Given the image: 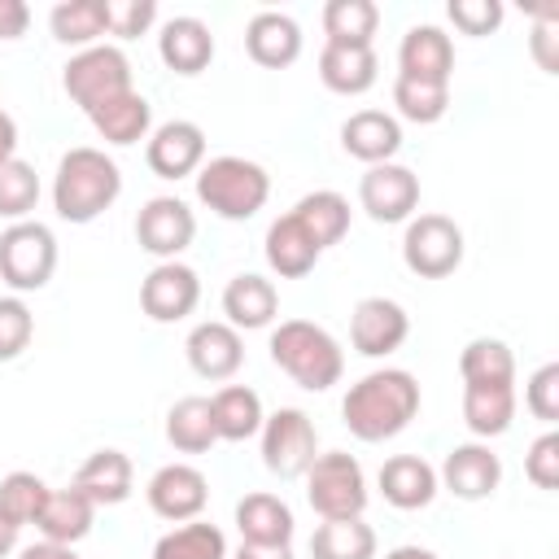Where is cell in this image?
Masks as SVG:
<instances>
[{"mask_svg":"<svg viewBox=\"0 0 559 559\" xmlns=\"http://www.w3.org/2000/svg\"><path fill=\"white\" fill-rule=\"evenodd\" d=\"M380 61L376 48H345V44H323L319 52V79L336 96H362L376 87Z\"/></svg>","mask_w":559,"mask_h":559,"instance_id":"obj_27","label":"cell"},{"mask_svg":"<svg viewBox=\"0 0 559 559\" xmlns=\"http://www.w3.org/2000/svg\"><path fill=\"white\" fill-rule=\"evenodd\" d=\"M197 301H201V280L179 258L175 262H157L140 284V306H144V314L153 323H179V319H188L197 310Z\"/></svg>","mask_w":559,"mask_h":559,"instance_id":"obj_12","label":"cell"},{"mask_svg":"<svg viewBox=\"0 0 559 559\" xmlns=\"http://www.w3.org/2000/svg\"><path fill=\"white\" fill-rule=\"evenodd\" d=\"M419 415V380L402 367L367 371L358 384H349L341 402V419L358 441H389Z\"/></svg>","mask_w":559,"mask_h":559,"instance_id":"obj_1","label":"cell"},{"mask_svg":"<svg viewBox=\"0 0 559 559\" xmlns=\"http://www.w3.org/2000/svg\"><path fill=\"white\" fill-rule=\"evenodd\" d=\"M524 476L537 489H559V432H542L524 454Z\"/></svg>","mask_w":559,"mask_h":559,"instance_id":"obj_45","label":"cell"},{"mask_svg":"<svg viewBox=\"0 0 559 559\" xmlns=\"http://www.w3.org/2000/svg\"><path fill=\"white\" fill-rule=\"evenodd\" d=\"M384 559H437V550H428V546H393Z\"/></svg>","mask_w":559,"mask_h":559,"instance_id":"obj_52","label":"cell"},{"mask_svg":"<svg viewBox=\"0 0 559 559\" xmlns=\"http://www.w3.org/2000/svg\"><path fill=\"white\" fill-rule=\"evenodd\" d=\"M306 498L319 520H354L367 511V476L362 463L345 450L314 454L306 467Z\"/></svg>","mask_w":559,"mask_h":559,"instance_id":"obj_5","label":"cell"},{"mask_svg":"<svg viewBox=\"0 0 559 559\" xmlns=\"http://www.w3.org/2000/svg\"><path fill=\"white\" fill-rule=\"evenodd\" d=\"M31 26L26 0H0V39H22Z\"/></svg>","mask_w":559,"mask_h":559,"instance_id":"obj_48","label":"cell"},{"mask_svg":"<svg viewBox=\"0 0 559 559\" xmlns=\"http://www.w3.org/2000/svg\"><path fill=\"white\" fill-rule=\"evenodd\" d=\"M153 559H227V537H223L218 524L188 520V524L157 537Z\"/></svg>","mask_w":559,"mask_h":559,"instance_id":"obj_38","label":"cell"},{"mask_svg":"<svg viewBox=\"0 0 559 559\" xmlns=\"http://www.w3.org/2000/svg\"><path fill=\"white\" fill-rule=\"evenodd\" d=\"M157 22V0H109V35L140 39Z\"/></svg>","mask_w":559,"mask_h":559,"instance_id":"obj_46","label":"cell"},{"mask_svg":"<svg viewBox=\"0 0 559 559\" xmlns=\"http://www.w3.org/2000/svg\"><path fill=\"white\" fill-rule=\"evenodd\" d=\"M92 520H96V502L87 493H79L74 485H66V489H52L48 493V502H44V511H39L35 524H39L44 542L74 546V542H83L92 533Z\"/></svg>","mask_w":559,"mask_h":559,"instance_id":"obj_28","label":"cell"},{"mask_svg":"<svg viewBox=\"0 0 559 559\" xmlns=\"http://www.w3.org/2000/svg\"><path fill=\"white\" fill-rule=\"evenodd\" d=\"M223 323H231L236 332H253V328H266L275 314H280V293L271 280L245 271V275H231L227 288H223Z\"/></svg>","mask_w":559,"mask_h":559,"instance_id":"obj_23","label":"cell"},{"mask_svg":"<svg viewBox=\"0 0 559 559\" xmlns=\"http://www.w3.org/2000/svg\"><path fill=\"white\" fill-rule=\"evenodd\" d=\"M122 197V170L105 148L79 144L57 162L52 175V210L66 223H92Z\"/></svg>","mask_w":559,"mask_h":559,"instance_id":"obj_2","label":"cell"},{"mask_svg":"<svg viewBox=\"0 0 559 559\" xmlns=\"http://www.w3.org/2000/svg\"><path fill=\"white\" fill-rule=\"evenodd\" d=\"M79 493H87L96 507H118V502H127L131 498V485H135V472H131V459L122 454V450H92L83 463H79V472H74V480H70Z\"/></svg>","mask_w":559,"mask_h":559,"instance_id":"obj_21","label":"cell"},{"mask_svg":"<svg viewBox=\"0 0 559 559\" xmlns=\"http://www.w3.org/2000/svg\"><path fill=\"white\" fill-rule=\"evenodd\" d=\"M266 197H271V175L249 157L227 153V157L201 162L197 170V201L227 223L253 218L266 205Z\"/></svg>","mask_w":559,"mask_h":559,"instance_id":"obj_4","label":"cell"},{"mask_svg":"<svg viewBox=\"0 0 559 559\" xmlns=\"http://www.w3.org/2000/svg\"><path fill=\"white\" fill-rule=\"evenodd\" d=\"M144 162L157 179H188L205 162V131L188 118H170L148 135Z\"/></svg>","mask_w":559,"mask_h":559,"instance_id":"obj_15","label":"cell"},{"mask_svg":"<svg viewBox=\"0 0 559 559\" xmlns=\"http://www.w3.org/2000/svg\"><path fill=\"white\" fill-rule=\"evenodd\" d=\"M35 201H39V175H35V166L22 162V157L4 162L0 166V218L22 223L35 210Z\"/></svg>","mask_w":559,"mask_h":559,"instance_id":"obj_41","label":"cell"},{"mask_svg":"<svg viewBox=\"0 0 559 559\" xmlns=\"http://www.w3.org/2000/svg\"><path fill=\"white\" fill-rule=\"evenodd\" d=\"M87 118H92V127H96L100 140H109V144H135V140H144L148 127H153V105L131 87V92H122V96L96 105Z\"/></svg>","mask_w":559,"mask_h":559,"instance_id":"obj_29","label":"cell"},{"mask_svg":"<svg viewBox=\"0 0 559 559\" xmlns=\"http://www.w3.org/2000/svg\"><path fill=\"white\" fill-rule=\"evenodd\" d=\"M515 419V384H463V424L476 437H502Z\"/></svg>","mask_w":559,"mask_h":559,"instance_id":"obj_30","label":"cell"},{"mask_svg":"<svg viewBox=\"0 0 559 559\" xmlns=\"http://www.w3.org/2000/svg\"><path fill=\"white\" fill-rule=\"evenodd\" d=\"M48 485L35 476V472H9L4 480H0V515L9 520V524H35L39 520V511H44V502H48Z\"/></svg>","mask_w":559,"mask_h":559,"instance_id":"obj_40","label":"cell"},{"mask_svg":"<svg viewBox=\"0 0 559 559\" xmlns=\"http://www.w3.org/2000/svg\"><path fill=\"white\" fill-rule=\"evenodd\" d=\"M411 336V314L393 297H362L349 314V345L362 358H384Z\"/></svg>","mask_w":559,"mask_h":559,"instance_id":"obj_14","label":"cell"},{"mask_svg":"<svg viewBox=\"0 0 559 559\" xmlns=\"http://www.w3.org/2000/svg\"><path fill=\"white\" fill-rule=\"evenodd\" d=\"M231 559H293V546H253V542H240V550Z\"/></svg>","mask_w":559,"mask_h":559,"instance_id":"obj_49","label":"cell"},{"mask_svg":"<svg viewBox=\"0 0 559 559\" xmlns=\"http://www.w3.org/2000/svg\"><path fill=\"white\" fill-rule=\"evenodd\" d=\"M236 528H240V542H253V546H288L293 542V507L275 493H245L236 502Z\"/></svg>","mask_w":559,"mask_h":559,"instance_id":"obj_26","label":"cell"},{"mask_svg":"<svg viewBox=\"0 0 559 559\" xmlns=\"http://www.w3.org/2000/svg\"><path fill=\"white\" fill-rule=\"evenodd\" d=\"M319 258H323V249L310 240V231H306L293 214H280V218L266 227V266H271L280 280H301V275H310Z\"/></svg>","mask_w":559,"mask_h":559,"instance_id":"obj_25","label":"cell"},{"mask_svg":"<svg viewBox=\"0 0 559 559\" xmlns=\"http://www.w3.org/2000/svg\"><path fill=\"white\" fill-rule=\"evenodd\" d=\"M524 406H528V415L542 419V424H555V419H559V362H546V367H537V371L528 376V384H524Z\"/></svg>","mask_w":559,"mask_h":559,"instance_id":"obj_43","label":"cell"},{"mask_svg":"<svg viewBox=\"0 0 559 559\" xmlns=\"http://www.w3.org/2000/svg\"><path fill=\"white\" fill-rule=\"evenodd\" d=\"M537 17H542V22L533 26V39H528V44H533L537 66H542L546 74H555V70H559V35H555V31H559V9H542Z\"/></svg>","mask_w":559,"mask_h":559,"instance_id":"obj_47","label":"cell"},{"mask_svg":"<svg viewBox=\"0 0 559 559\" xmlns=\"http://www.w3.org/2000/svg\"><path fill=\"white\" fill-rule=\"evenodd\" d=\"M245 52L266 70H284L301 57V26L280 9H262L245 26Z\"/></svg>","mask_w":559,"mask_h":559,"instance_id":"obj_20","label":"cell"},{"mask_svg":"<svg viewBox=\"0 0 559 559\" xmlns=\"http://www.w3.org/2000/svg\"><path fill=\"white\" fill-rule=\"evenodd\" d=\"M271 362L310 393H323L345 376V349L328 328L310 319H284L271 332Z\"/></svg>","mask_w":559,"mask_h":559,"instance_id":"obj_3","label":"cell"},{"mask_svg":"<svg viewBox=\"0 0 559 559\" xmlns=\"http://www.w3.org/2000/svg\"><path fill=\"white\" fill-rule=\"evenodd\" d=\"M463 384H515V354L498 336H476L459 354Z\"/></svg>","mask_w":559,"mask_h":559,"instance_id":"obj_37","label":"cell"},{"mask_svg":"<svg viewBox=\"0 0 559 559\" xmlns=\"http://www.w3.org/2000/svg\"><path fill=\"white\" fill-rule=\"evenodd\" d=\"M310 559H376V528L354 520H323L310 533Z\"/></svg>","mask_w":559,"mask_h":559,"instance_id":"obj_35","label":"cell"},{"mask_svg":"<svg viewBox=\"0 0 559 559\" xmlns=\"http://www.w3.org/2000/svg\"><path fill=\"white\" fill-rule=\"evenodd\" d=\"M402 262L419 280H445L463 262V227L445 214H419L406 223L402 236Z\"/></svg>","mask_w":559,"mask_h":559,"instance_id":"obj_8","label":"cell"},{"mask_svg":"<svg viewBox=\"0 0 559 559\" xmlns=\"http://www.w3.org/2000/svg\"><path fill=\"white\" fill-rule=\"evenodd\" d=\"M397 74L450 87V74H454V44H450V35L441 26H432V22L411 26L402 35V44H397Z\"/></svg>","mask_w":559,"mask_h":559,"instance_id":"obj_18","label":"cell"},{"mask_svg":"<svg viewBox=\"0 0 559 559\" xmlns=\"http://www.w3.org/2000/svg\"><path fill=\"white\" fill-rule=\"evenodd\" d=\"M341 148L367 166L393 162L402 148V122L384 109H358L341 122Z\"/></svg>","mask_w":559,"mask_h":559,"instance_id":"obj_19","label":"cell"},{"mask_svg":"<svg viewBox=\"0 0 559 559\" xmlns=\"http://www.w3.org/2000/svg\"><path fill=\"white\" fill-rule=\"evenodd\" d=\"M144 493H148L153 515H162V520H170V524H188V520H197V515L205 511V502H210V480H205V472L192 467V463H166V467L153 472V480H148Z\"/></svg>","mask_w":559,"mask_h":559,"instance_id":"obj_13","label":"cell"},{"mask_svg":"<svg viewBox=\"0 0 559 559\" xmlns=\"http://www.w3.org/2000/svg\"><path fill=\"white\" fill-rule=\"evenodd\" d=\"M183 354H188V367L201 376V380H231L240 367H245V341L231 323L223 319H205L188 332L183 341Z\"/></svg>","mask_w":559,"mask_h":559,"instance_id":"obj_16","label":"cell"},{"mask_svg":"<svg viewBox=\"0 0 559 559\" xmlns=\"http://www.w3.org/2000/svg\"><path fill=\"white\" fill-rule=\"evenodd\" d=\"M35 336V314L22 297H0V362L17 358Z\"/></svg>","mask_w":559,"mask_h":559,"instance_id":"obj_42","label":"cell"},{"mask_svg":"<svg viewBox=\"0 0 559 559\" xmlns=\"http://www.w3.org/2000/svg\"><path fill=\"white\" fill-rule=\"evenodd\" d=\"M57 271V236L44 223H9L0 231V280L13 293H39Z\"/></svg>","mask_w":559,"mask_h":559,"instance_id":"obj_7","label":"cell"},{"mask_svg":"<svg viewBox=\"0 0 559 559\" xmlns=\"http://www.w3.org/2000/svg\"><path fill=\"white\" fill-rule=\"evenodd\" d=\"M61 87H66V96H70L83 114H92L96 105H105V100L131 92V61H127V52L114 48V44H92V48H83V52H74V57L66 61Z\"/></svg>","mask_w":559,"mask_h":559,"instance_id":"obj_6","label":"cell"},{"mask_svg":"<svg viewBox=\"0 0 559 559\" xmlns=\"http://www.w3.org/2000/svg\"><path fill=\"white\" fill-rule=\"evenodd\" d=\"M197 236V214L188 210V201L179 197H153L144 201V210L135 214V240L144 253L175 262Z\"/></svg>","mask_w":559,"mask_h":559,"instance_id":"obj_11","label":"cell"},{"mask_svg":"<svg viewBox=\"0 0 559 559\" xmlns=\"http://www.w3.org/2000/svg\"><path fill=\"white\" fill-rule=\"evenodd\" d=\"M288 214L310 231V240H314L319 249H332V245L345 240V231H349V201H345L341 192H332V188L306 192Z\"/></svg>","mask_w":559,"mask_h":559,"instance_id":"obj_32","label":"cell"},{"mask_svg":"<svg viewBox=\"0 0 559 559\" xmlns=\"http://www.w3.org/2000/svg\"><path fill=\"white\" fill-rule=\"evenodd\" d=\"M13 546H17V524H9V520L0 515V559H4Z\"/></svg>","mask_w":559,"mask_h":559,"instance_id":"obj_53","label":"cell"},{"mask_svg":"<svg viewBox=\"0 0 559 559\" xmlns=\"http://www.w3.org/2000/svg\"><path fill=\"white\" fill-rule=\"evenodd\" d=\"M437 485H445L454 498L463 502H480L502 485V459L485 445V441H467L454 445L437 472Z\"/></svg>","mask_w":559,"mask_h":559,"instance_id":"obj_17","label":"cell"},{"mask_svg":"<svg viewBox=\"0 0 559 559\" xmlns=\"http://www.w3.org/2000/svg\"><path fill=\"white\" fill-rule=\"evenodd\" d=\"M376 26H380V9L371 0H328L323 4V35H328V44L371 48Z\"/></svg>","mask_w":559,"mask_h":559,"instance_id":"obj_36","label":"cell"},{"mask_svg":"<svg viewBox=\"0 0 559 559\" xmlns=\"http://www.w3.org/2000/svg\"><path fill=\"white\" fill-rule=\"evenodd\" d=\"M258 437H262V463L280 480L306 476V467L319 454V432H314L310 415L297 411V406H280L275 415H266Z\"/></svg>","mask_w":559,"mask_h":559,"instance_id":"obj_9","label":"cell"},{"mask_svg":"<svg viewBox=\"0 0 559 559\" xmlns=\"http://www.w3.org/2000/svg\"><path fill=\"white\" fill-rule=\"evenodd\" d=\"M358 205L376 223H406L419 205V175L397 162L367 166V175L358 179Z\"/></svg>","mask_w":559,"mask_h":559,"instance_id":"obj_10","label":"cell"},{"mask_svg":"<svg viewBox=\"0 0 559 559\" xmlns=\"http://www.w3.org/2000/svg\"><path fill=\"white\" fill-rule=\"evenodd\" d=\"M437 467L432 463H424L419 454H393V459H384V467H380V493H384V502L389 507H397V511H419V507H428L432 498H437Z\"/></svg>","mask_w":559,"mask_h":559,"instance_id":"obj_22","label":"cell"},{"mask_svg":"<svg viewBox=\"0 0 559 559\" xmlns=\"http://www.w3.org/2000/svg\"><path fill=\"white\" fill-rule=\"evenodd\" d=\"M17 559H79L74 555V546H57V542H35V546H26Z\"/></svg>","mask_w":559,"mask_h":559,"instance_id":"obj_51","label":"cell"},{"mask_svg":"<svg viewBox=\"0 0 559 559\" xmlns=\"http://www.w3.org/2000/svg\"><path fill=\"white\" fill-rule=\"evenodd\" d=\"M48 26L57 44H74L83 52L109 31V0H61L48 13Z\"/></svg>","mask_w":559,"mask_h":559,"instance_id":"obj_33","label":"cell"},{"mask_svg":"<svg viewBox=\"0 0 559 559\" xmlns=\"http://www.w3.org/2000/svg\"><path fill=\"white\" fill-rule=\"evenodd\" d=\"M393 105L406 122H441L445 109H450V87L445 83H419V79H393Z\"/></svg>","mask_w":559,"mask_h":559,"instance_id":"obj_39","label":"cell"},{"mask_svg":"<svg viewBox=\"0 0 559 559\" xmlns=\"http://www.w3.org/2000/svg\"><path fill=\"white\" fill-rule=\"evenodd\" d=\"M210 411H214V432L218 441H249L262 432V397L249 389V384H223L214 397H210Z\"/></svg>","mask_w":559,"mask_h":559,"instance_id":"obj_31","label":"cell"},{"mask_svg":"<svg viewBox=\"0 0 559 559\" xmlns=\"http://www.w3.org/2000/svg\"><path fill=\"white\" fill-rule=\"evenodd\" d=\"M13 157H17V122L0 109V166L13 162Z\"/></svg>","mask_w":559,"mask_h":559,"instance_id":"obj_50","label":"cell"},{"mask_svg":"<svg viewBox=\"0 0 559 559\" xmlns=\"http://www.w3.org/2000/svg\"><path fill=\"white\" fill-rule=\"evenodd\" d=\"M445 13L463 35H493L502 26V4L498 0H450Z\"/></svg>","mask_w":559,"mask_h":559,"instance_id":"obj_44","label":"cell"},{"mask_svg":"<svg viewBox=\"0 0 559 559\" xmlns=\"http://www.w3.org/2000/svg\"><path fill=\"white\" fill-rule=\"evenodd\" d=\"M166 441L179 450V454H205L218 432H214V411H210V397H179L170 411H166Z\"/></svg>","mask_w":559,"mask_h":559,"instance_id":"obj_34","label":"cell"},{"mask_svg":"<svg viewBox=\"0 0 559 559\" xmlns=\"http://www.w3.org/2000/svg\"><path fill=\"white\" fill-rule=\"evenodd\" d=\"M157 57L175 74H201L214 61V35L201 17H170L157 35Z\"/></svg>","mask_w":559,"mask_h":559,"instance_id":"obj_24","label":"cell"}]
</instances>
